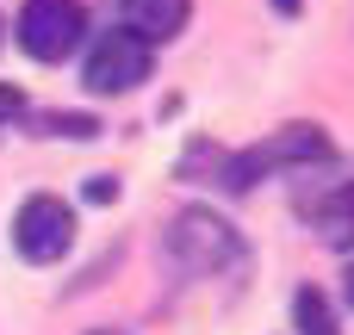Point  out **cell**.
I'll return each mask as SVG.
<instances>
[{
  "mask_svg": "<svg viewBox=\"0 0 354 335\" xmlns=\"http://www.w3.org/2000/svg\"><path fill=\"white\" fill-rule=\"evenodd\" d=\"M93 335H124V329H93Z\"/></svg>",
  "mask_w": 354,
  "mask_h": 335,
  "instance_id": "5bb4252c",
  "label": "cell"
},
{
  "mask_svg": "<svg viewBox=\"0 0 354 335\" xmlns=\"http://www.w3.org/2000/svg\"><path fill=\"white\" fill-rule=\"evenodd\" d=\"M37 131H44V137H75V143H87V137H100L106 124H100L93 112H44Z\"/></svg>",
  "mask_w": 354,
  "mask_h": 335,
  "instance_id": "9c48e42d",
  "label": "cell"
},
{
  "mask_svg": "<svg viewBox=\"0 0 354 335\" xmlns=\"http://www.w3.org/2000/svg\"><path fill=\"white\" fill-rule=\"evenodd\" d=\"M212 162H218V180H224L230 193H249L261 174L330 162V137H324L317 124H286V131H274L268 143H249V149H236V155H212Z\"/></svg>",
  "mask_w": 354,
  "mask_h": 335,
  "instance_id": "6da1fadb",
  "label": "cell"
},
{
  "mask_svg": "<svg viewBox=\"0 0 354 335\" xmlns=\"http://www.w3.org/2000/svg\"><path fill=\"white\" fill-rule=\"evenodd\" d=\"M292 323H299V335H342L330 298H324L317 286H299V292H292Z\"/></svg>",
  "mask_w": 354,
  "mask_h": 335,
  "instance_id": "ba28073f",
  "label": "cell"
},
{
  "mask_svg": "<svg viewBox=\"0 0 354 335\" xmlns=\"http://www.w3.org/2000/svg\"><path fill=\"white\" fill-rule=\"evenodd\" d=\"M168 255H174V267L180 274H230V267H243V236L218 218V211H205V205H187V211H174V224H168Z\"/></svg>",
  "mask_w": 354,
  "mask_h": 335,
  "instance_id": "7a4b0ae2",
  "label": "cell"
},
{
  "mask_svg": "<svg viewBox=\"0 0 354 335\" xmlns=\"http://www.w3.org/2000/svg\"><path fill=\"white\" fill-rule=\"evenodd\" d=\"M87 199H93V205L118 199V180H112V174H93V180H87Z\"/></svg>",
  "mask_w": 354,
  "mask_h": 335,
  "instance_id": "30bf717a",
  "label": "cell"
},
{
  "mask_svg": "<svg viewBox=\"0 0 354 335\" xmlns=\"http://www.w3.org/2000/svg\"><path fill=\"white\" fill-rule=\"evenodd\" d=\"M68 242H75V211L62 199H50V193H31L19 205V218H12V249L25 261H62Z\"/></svg>",
  "mask_w": 354,
  "mask_h": 335,
  "instance_id": "277c9868",
  "label": "cell"
},
{
  "mask_svg": "<svg viewBox=\"0 0 354 335\" xmlns=\"http://www.w3.org/2000/svg\"><path fill=\"white\" fill-rule=\"evenodd\" d=\"M87 37V12L81 0H25L19 6V50L37 62H62L75 56Z\"/></svg>",
  "mask_w": 354,
  "mask_h": 335,
  "instance_id": "3957f363",
  "label": "cell"
},
{
  "mask_svg": "<svg viewBox=\"0 0 354 335\" xmlns=\"http://www.w3.org/2000/svg\"><path fill=\"white\" fill-rule=\"evenodd\" d=\"M19 112H25V99H19V87H0V124H6V118H19Z\"/></svg>",
  "mask_w": 354,
  "mask_h": 335,
  "instance_id": "8fae6325",
  "label": "cell"
},
{
  "mask_svg": "<svg viewBox=\"0 0 354 335\" xmlns=\"http://www.w3.org/2000/svg\"><path fill=\"white\" fill-rule=\"evenodd\" d=\"M81 81H87L93 93H131L137 81H149V44H137L124 25H118V31H100L93 50H87Z\"/></svg>",
  "mask_w": 354,
  "mask_h": 335,
  "instance_id": "5b68a950",
  "label": "cell"
},
{
  "mask_svg": "<svg viewBox=\"0 0 354 335\" xmlns=\"http://www.w3.org/2000/svg\"><path fill=\"white\" fill-rule=\"evenodd\" d=\"M348 305H354V267H348Z\"/></svg>",
  "mask_w": 354,
  "mask_h": 335,
  "instance_id": "4fadbf2b",
  "label": "cell"
},
{
  "mask_svg": "<svg viewBox=\"0 0 354 335\" xmlns=\"http://www.w3.org/2000/svg\"><path fill=\"white\" fill-rule=\"evenodd\" d=\"M305 218L317 224V236H324V242L354 249V180H348V186H336V193H324V199H311V205H305Z\"/></svg>",
  "mask_w": 354,
  "mask_h": 335,
  "instance_id": "52a82bcc",
  "label": "cell"
},
{
  "mask_svg": "<svg viewBox=\"0 0 354 335\" xmlns=\"http://www.w3.org/2000/svg\"><path fill=\"white\" fill-rule=\"evenodd\" d=\"M124 6V31L137 37V44H168V37H180V25H187V12H193V0H118Z\"/></svg>",
  "mask_w": 354,
  "mask_h": 335,
  "instance_id": "8992f818",
  "label": "cell"
},
{
  "mask_svg": "<svg viewBox=\"0 0 354 335\" xmlns=\"http://www.w3.org/2000/svg\"><path fill=\"white\" fill-rule=\"evenodd\" d=\"M274 6H280V12H299V0H274Z\"/></svg>",
  "mask_w": 354,
  "mask_h": 335,
  "instance_id": "7c38bea8",
  "label": "cell"
}]
</instances>
